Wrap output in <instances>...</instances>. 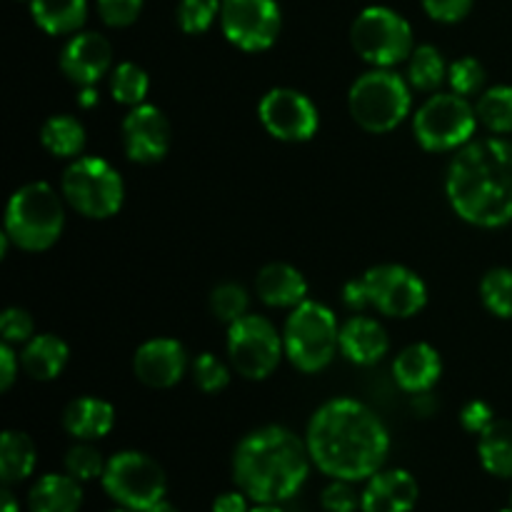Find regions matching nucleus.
Instances as JSON below:
<instances>
[{"label": "nucleus", "mask_w": 512, "mask_h": 512, "mask_svg": "<svg viewBox=\"0 0 512 512\" xmlns=\"http://www.w3.org/2000/svg\"><path fill=\"white\" fill-rule=\"evenodd\" d=\"M310 460L333 480H370L380 473L390 453V435L383 420L353 398H335L320 405L308 423Z\"/></svg>", "instance_id": "obj_1"}, {"label": "nucleus", "mask_w": 512, "mask_h": 512, "mask_svg": "<svg viewBox=\"0 0 512 512\" xmlns=\"http://www.w3.org/2000/svg\"><path fill=\"white\" fill-rule=\"evenodd\" d=\"M445 193L455 215L478 228H500L512 220V143L480 138L453 155Z\"/></svg>", "instance_id": "obj_2"}, {"label": "nucleus", "mask_w": 512, "mask_h": 512, "mask_svg": "<svg viewBox=\"0 0 512 512\" xmlns=\"http://www.w3.org/2000/svg\"><path fill=\"white\" fill-rule=\"evenodd\" d=\"M310 450L293 430L265 425L238 443L233 455V480L253 503L278 505L305 485Z\"/></svg>", "instance_id": "obj_3"}, {"label": "nucleus", "mask_w": 512, "mask_h": 512, "mask_svg": "<svg viewBox=\"0 0 512 512\" xmlns=\"http://www.w3.org/2000/svg\"><path fill=\"white\" fill-rule=\"evenodd\" d=\"M63 225V200L48 183H28L10 195L5 208V235L15 248L43 253L58 243Z\"/></svg>", "instance_id": "obj_4"}, {"label": "nucleus", "mask_w": 512, "mask_h": 512, "mask_svg": "<svg viewBox=\"0 0 512 512\" xmlns=\"http://www.w3.org/2000/svg\"><path fill=\"white\" fill-rule=\"evenodd\" d=\"M410 83L390 68H375L360 75L348 93V108L355 123L375 135L398 128L410 113Z\"/></svg>", "instance_id": "obj_5"}, {"label": "nucleus", "mask_w": 512, "mask_h": 512, "mask_svg": "<svg viewBox=\"0 0 512 512\" xmlns=\"http://www.w3.org/2000/svg\"><path fill=\"white\" fill-rule=\"evenodd\" d=\"M285 355L303 373H320L340 348V328L333 310L315 300L295 305L283 330Z\"/></svg>", "instance_id": "obj_6"}, {"label": "nucleus", "mask_w": 512, "mask_h": 512, "mask_svg": "<svg viewBox=\"0 0 512 512\" xmlns=\"http://www.w3.org/2000/svg\"><path fill=\"white\" fill-rule=\"evenodd\" d=\"M63 198L90 220L113 218L125 198L118 170L103 158H75L63 173Z\"/></svg>", "instance_id": "obj_7"}, {"label": "nucleus", "mask_w": 512, "mask_h": 512, "mask_svg": "<svg viewBox=\"0 0 512 512\" xmlns=\"http://www.w3.org/2000/svg\"><path fill=\"white\" fill-rule=\"evenodd\" d=\"M350 43L365 63L393 68L413 55L415 40L408 20L385 5H370L355 18Z\"/></svg>", "instance_id": "obj_8"}, {"label": "nucleus", "mask_w": 512, "mask_h": 512, "mask_svg": "<svg viewBox=\"0 0 512 512\" xmlns=\"http://www.w3.org/2000/svg\"><path fill=\"white\" fill-rule=\"evenodd\" d=\"M478 128V113L458 93H435L413 118L415 140L430 153H450L470 143Z\"/></svg>", "instance_id": "obj_9"}, {"label": "nucleus", "mask_w": 512, "mask_h": 512, "mask_svg": "<svg viewBox=\"0 0 512 512\" xmlns=\"http://www.w3.org/2000/svg\"><path fill=\"white\" fill-rule=\"evenodd\" d=\"M103 488L120 508L145 512L165 500L168 480L163 468L150 455L138 450H123L105 465Z\"/></svg>", "instance_id": "obj_10"}, {"label": "nucleus", "mask_w": 512, "mask_h": 512, "mask_svg": "<svg viewBox=\"0 0 512 512\" xmlns=\"http://www.w3.org/2000/svg\"><path fill=\"white\" fill-rule=\"evenodd\" d=\"M228 355L233 368L243 378L265 380L280 365L285 345L270 320L260 318V315H245L230 325Z\"/></svg>", "instance_id": "obj_11"}, {"label": "nucleus", "mask_w": 512, "mask_h": 512, "mask_svg": "<svg viewBox=\"0 0 512 512\" xmlns=\"http://www.w3.org/2000/svg\"><path fill=\"white\" fill-rule=\"evenodd\" d=\"M283 15L275 0H223L220 28L223 35L245 53L268 50L278 40Z\"/></svg>", "instance_id": "obj_12"}, {"label": "nucleus", "mask_w": 512, "mask_h": 512, "mask_svg": "<svg viewBox=\"0 0 512 512\" xmlns=\"http://www.w3.org/2000/svg\"><path fill=\"white\" fill-rule=\"evenodd\" d=\"M370 305L388 318H413L428 303V288L405 265H375L363 275Z\"/></svg>", "instance_id": "obj_13"}, {"label": "nucleus", "mask_w": 512, "mask_h": 512, "mask_svg": "<svg viewBox=\"0 0 512 512\" xmlns=\"http://www.w3.org/2000/svg\"><path fill=\"white\" fill-rule=\"evenodd\" d=\"M258 115L263 128L283 143H305L318 133V108L295 88L268 90L260 100Z\"/></svg>", "instance_id": "obj_14"}, {"label": "nucleus", "mask_w": 512, "mask_h": 512, "mask_svg": "<svg viewBox=\"0 0 512 512\" xmlns=\"http://www.w3.org/2000/svg\"><path fill=\"white\" fill-rule=\"evenodd\" d=\"M173 130L155 105H135L123 120V150L133 163L153 165L168 155Z\"/></svg>", "instance_id": "obj_15"}, {"label": "nucleus", "mask_w": 512, "mask_h": 512, "mask_svg": "<svg viewBox=\"0 0 512 512\" xmlns=\"http://www.w3.org/2000/svg\"><path fill=\"white\" fill-rule=\"evenodd\" d=\"M113 65V48L100 33H78L60 53V70L70 83L88 88L103 80Z\"/></svg>", "instance_id": "obj_16"}, {"label": "nucleus", "mask_w": 512, "mask_h": 512, "mask_svg": "<svg viewBox=\"0 0 512 512\" xmlns=\"http://www.w3.org/2000/svg\"><path fill=\"white\" fill-rule=\"evenodd\" d=\"M185 368H188L185 348L173 338H153L135 350V378L148 388H173L183 380Z\"/></svg>", "instance_id": "obj_17"}, {"label": "nucleus", "mask_w": 512, "mask_h": 512, "mask_svg": "<svg viewBox=\"0 0 512 512\" xmlns=\"http://www.w3.org/2000/svg\"><path fill=\"white\" fill-rule=\"evenodd\" d=\"M418 480L408 470H380L365 485L360 495L363 512H413L418 505Z\"/></svg>", "instance_id": "obj_18"}, {"label": "nucleus", "mask_w": 512, "mask_h": 512, "mask_svg": "<svg viewBox=\"0 0 512 512\" xmlns=\"http://www.w3.org/2000/svg\"><path fill=\"white\" fill-rule=\"evenodd\" d=\"M393 375L395 383L405 393H430L433 385L440 380V375H443V360H440V353L433 345L413 343L405 350H400V355L393 363Z\"/></svg>", "instance_id": "obj_19"}, {"label": "nucleus", "mask_w": 512, "mask_h": 512, "mask_svg": "<svg viewBox=\"0 0 512 512\" xmlns=\"http://www.w3.org/2000/svg\"><path fill=\"white\" fill-rule=\"evenodd\" d=\"M390 340L383 325L368 315H353L340 328V353L355 365H375L388 355Z\"/></svg>", "instance_id": "obj_20"}, {"label": "nucleus", "mask_w": 512, "mask_h": 512, "mask_svg": "<svg viewBox=\"0 0 512 512\" xmlns=\"http://www.w3.org/2000/svg\"><path fill=\"white\" fill-rule=\"evenodd\" d=\"M260 300L270 308H295L308 300V280L298 268L288 263L265 265L255 280Z\"/></svg>", "instance_id": "obj_21"}, {"label": "nucleus", "mask_w": 512, "mask_h": 512, "mask_svg": "<svg viewBox=\"0 0 512 512\" xmlns=\"http://www.w3.org/2000/svg\"><path fill=\"white\" fill-rule=\"evenodd\" d=\"M115 425V408L100 398H75L63 413V428L70 438L93 443L105 438Z\"/></svg>", "instance_id": "obj_22"}, {"label": "nucleus", "mask_w": 512, "mask_h": 512, "mask_svg": "<svg viewBox=\"0 0 512 512\" xmlns=\"http://www.w3.org/2000/svg\"><path fill=\"white\" fill-rule=\"evenodd\" d=\"M70 358V350L58 335H33V338L25 343L23 353H20V368L25 370V375L40 383H48L55 380L65 370Z\"/></svg>", "instance_id": "obj_23"}, {"label": "nucleus", "mask_w": 512, "mask_h": 512, "mask_svg": "<svg viewBox=\"0 0 512 512\" xmlns=\"http://www.w3.org/2000/svg\"><path fill=\"white\" fill-rule=\"evenodd\" d=\"M83 505L80 480L73 475L48 473L30 488L28 508L30 512H78Z\"/></svg>", "instance_id": "obj_24"}, {"label": "nucleus", "mask_w": 512, "mask_h": 512, "mask_svg": "<svg viewBox=\"0 0 512 512\" xmlns=\"http://www.w3.org/2000/svg\"><path fill=\"white\" fill-rule=\"evenodd\" d=\"M30 13L48 35H70L88 20V0H30Z\"/></svg>", "instance_id": "obj_25"}, {"label": "nucleus", "mask_w": 512, "mask_h": 512, "mask_svg": "<svg viewBox=\"0 0 512 512\" xmlns=\"http://www.w3.org/2000/svg\"><path fill=\"white\" fill-rule=\"evenodd\" d=\"M35 460H38V453H35L30 435L20 433V430H5L0 438V480L3 485L30 478L35 470Z\"/></svg>", "instance_id": "obj_26"}, {"label": "nucleus", "mask_w": 512, "mask_h": 512, "mask_svg": "<svg viewBox=\"0 0 512 512\" xmlns=\"http://www.w3.org/2000/svg\"><path fill=\"white\" fill-rule=\"evenodd\" d=\"M478 455L490 475L512 478V420H493V425L480 433Z\"/></svg>", "instance_id": "obj_27"}, {"label": "nucleus", "mask_w": 512, "mask_h": 512, "mask_svg": "<svg viewBox=\"0 0 512 512\" xmlns=\"http://www.w3.org/2000/svg\"><path fill=\"white\" fill-rule=\"evenodd\" d=\"M40 143L55 158H78L85 148V128L73 115H53L40 128Z\"/></svg>", "instance_id": "obj_28"}, {"label": "nucleus", "mask_w": 512, "mask_h": 512, "mask_svg": "<svg viewBox=\"0 0 512 512\" xmlns=\"http://www.w3.org/2000/svg\"><path fill=\"white\" fill-rule=\"evenodd\" d=\"M445 78H448V68H445L443 53L435 45H418L408 58V83L425 93H433Z\"/></svg>", "instance_id": "obj_29"}, {"label": "nucleus", "mask_w": 512, "mask_h": 512, "mask_svg": "<svg viewBox=\"0 0 512 512\" xmlns=\"http://www.w3.org/2000/svg\"><path fill=\"white\" fill-rule=\"evenodd\" d=\"M475 113L490 133H512V85H495L485 90L475 105Z\"/></svg>", "instance_id": "obj_30"}, {"label": "nucleus", "mask_w": 512, "mask_h": 512, "mask_svg": "<svg viewBox=\"0 0 512 512\" xmlns=\"http://www.w3.org/2000/svg\"><path fill=\"white\" fill-rule=\"evenodd\" d=\"M148 90L150 78L140 65L120 63L110 70V93H113L115 103L130 105V108L143 105Z\"/></svg>", "instance_id": "obj_31"}, {"label": "nucleus", "mask_w": 512, "mask_h": 512, "mask_svg": "<svg viewBox=\"0 0 512 512\" xmlns=\"http://www.w3.org/2000/svg\"><path fill=\"white\" fill-rule=\"evenodd\" d=\"M480 298L483 305L498 318H512V270L495 268L480 283Z\"/></svg>", "instance_id": "obj_32"}, {"label": "nucleus", "mask_w": 512, "mask_h": 512, "mask_svg": "<svg viewBox=\"0 0 512 512\" xmlns=\"http://www.w3.org/2000/svg\"><path fill=\"white\" fill-rule=\"evenodd\" d=\"M248 305V293H245V288H240L235 283H223L210 293V310H213V315L220 323L233 325L235 320L245 318L248 315Z\"/></svg>", "instance_id": "obj_33"}, {"label": "nucleus", "mask_w": 512, "mask_h": 512, "mask_svg": "<svg viewBox=\"0 0 512 512\" xmlns=\"http://www.w3.org/2000/svg\"><path fill=\"white\" fill-rule=\"evenodd\" d=\"M105 465H108V460L103 458V453H100L95 445L83 443V440H80L78 445H73V448L68 450V455H65V470H68V475H73L75 480H80V483L103 478Z\"/></svg>", "instance_id": "obj_34"}, {"label": "nucleus", "mask_w": 512, "mask_h": 512, "mask_svg": "<svg viewBox=\"0 0 512 512\" xmlns=\"http://www.w3.org/2000/svg\"><path fill=\"white\" fill-rule=\"evenodd\" d=\"M223 0H180L178 25L183 33L200 35L220 18Z\"/></svg>", "instance_id": "obj_35"}, {"label": "nucleus", "mask_w": 512, "mask_h": 512, "mask_svg": "<svg viewBox=\"0 0 512 512\" xmlns=\"http://www.w3.org/2000/svg\"><path fill=\"white\" fill-rule=\"evenodd\" d=\"M193 380L203 393L213 395L220 393L223 388H228L230 383V370L225 368V363H220L213 353H200L193 360Z\"/></svg>", "instance_id": "obj_36"}, {"label": "nucleus", "mask_w": 512, "mask_h": 512, "mask_svg": "<svg viewBox=\"0 0 512 512\" xmlns=\"http://www.w3.org/2000/svg\"><path fill=\"white\" fill-rule=\"evenodd\" d=\"M448 83L453 93L470 98V95L480 93L485 85V68L475 58H460L448 68Z\"/></svg>", "instance_id": "obj_37"}, {"label": "nucleus", "mask_w": 512, "mask_h": 512, "mask_svg": "<svg viewBox=\"0 0 512 512\" xmlns=\"http://www.w3.org/2000/svg\"><path fill=\"white\" fill-rule=\"evenodd\" d=\"M35 323L30 318L28 310L23 308H8L0 315V335H3V343L8 345H20L28 343L33 338Z\"/></svg>", "instance_id": "obj_38"}, {"label": "nucleus", "mask_w": 512, "mask_h": 512, "mask_svg": "<svg viewBox=\"0 0 512 512\" xmlns=\"http://www.w3.org/2000/svg\"><path fill=\"white\" fill-rule=\"evenodd\" d=\"M143 0H98V13L110 28H128L140 18Z\"/></svg>", "instance_id": "obj_39"}, {"label": "nucleus", "mask_w": 512, "mask_h": 512, "mask_svg": "<svg viewBox=\"0 0 512 512\" xmlns=\"http://www.w3.org/2000/svg\"><path fill=\"white\" fill-rule=\"evenodd\" d=\"M320 505L325 512H355L360 508V495L348 480H333L320 495Z\"/></svg>", "instance_id": "obj_40"}, {"label": "nucleus", "mask_w": 512, "mask_h": 512, "mask_svg": "<svg viewBox=\"0 0 512 512\" xmlns=\"http://www.w3.org/2000/svg\"><path fill=\"white\" fill-rule=\"evenodd\" d=\"M425 13L438 23H460L473 10V0H420Z\"/></svg>", "instance_id": "obj_41"}, {"label": "nucleus", "mask_w": 512, "mask_h": 512, "mask_svg": "<svg viewBox=\"0 0 512 512\" xmlns=\"http://www.w3.org/2000/svg\"><path fill=\"white\" fill-rule=\"evenodd\" d=\"M493 420H495V413L485 400H470V403L463 408V413H460V423H463V428L475 435L485 433V430L493 425Z\"/></svg>", "instance_id": "obj_42"}, {"label": "nucleus", "mask_w": 512, "mask_h": 512, "mask_svg": "<svg viewBox=\"0 0 512 512\" xmlns=\"http://www.w3.org/2000/svg\"><path fill=\"white\" fill-rule=\"evenodd\" d=\"M343 303L348 305L353 313H363L365 308L370 305V295H368V285H365L363 278L348 280L343 288Z\"/></svg>", "instance_id": "obj_43"}, {"label": "nucleus", "mask_w": 512, "mask_h": 512, "mask_svg": "<svg viewBox=\"0 0 512 512\" xmlns=\"http://www.w3.org/2000/svg\"><path fill=\"white\" fill-rule=\"evenodd\" d=\"M18 355H15L13 345L3 343L0 345V390H10V385L15 383V375H18Z\"/></svg>", "instance_id": "obj_44"}, {"label": "nucleus", "mask_w": 512, "mask_h": 512, "mask_svg": "<svg viewBox=\"0 0 512 512\" xmlns=\"http://www.w3.org/2000/svg\"><path fill=\"white\" fill-rule=\"evenodd\" d=\"M248 495L243 490H233V493H223L215 498L213 512H250L248 510Z\"/></svg>", "instance_id": "obj_45"}, {"label": "nucleus", "mask_w": 512, "mask_h": 512, "mask_svg": "<svg viewBox=\"0 0 512 512\" xmlns=\"http://www.w3.org/2000/svg\"><path fill=\"white\" fill-rule=\"evenodd\" d=\"M0 512H20L18 500L10 493V485H5L3 493H0Z\"/></svg>", "instance_id": "obj_46"}, {"label": "nucleus", "mask_w": 512, "mask_h": 512, "mask_svg": "<svg viewBox=\"0 0 512 512\" xmlns=\"http://www.w3.org/2000/svg\"><path fill=\"white\" fill-rule=\"evenodd\" d=\"M78 103H80V108H93V105L98 103V90H95V85H88V88H80Z\"/></svg>", "instance_id": "obj_47"}, {"label": "nucleus", "mask_w": 512, "mask_h": 512, "mask_svg": "<svg viewBox=\"0 0 512 512\" xmlns=\"http://www.w3.org/2000/svg\"><path fill=\"white\" fill-rule=\"evenodd\" d=\"M145 512H180V510L175 508L173 503H168V500H160V503H155L153 508H148Z\"/></svg>", "instance_id": "obj_48"}, {"label": "nucleus", "mask_w": 512, "mask_h": 512, "mask_svg": "<svg viewBox=\"0 0 512 512\" xmlns=\"http://www.w3.org/2000/svg\"><path fill=\"white\" fill-rule=\"evenodd\" d=\"M250 512H285V510L280 508V505H260V503H258Z\"/></svg>", "instance_id": "obj_49"}, {"label": "nucleus", "mask_w": 512, "mask_h": 512, "mask_svg": "<svg viewBox=\"0 0 512 512\" xmlns=\"http://www.w3.org/2000/svg\"><path fill=\"white\" fill-rule=\"evenodd\" d=\"M113 512H135V510H128V508H118V510H113Z\"/></svg>", "instance_id": "obj_50"}, {"label": "nucleus", "mask_w": 512, "mask_h": 512, "mask_svg": "<svg viewBox=\"0 0 512 512\" xmlns=\"http://www.w3.org/2000/svg\"><path fill=\"white\" fill-rule=\"evenodd\" d=\"M500 512H512V508H508V510H500Z\"/></svg>", "instance_id": "obj_51"}]
</instances>
